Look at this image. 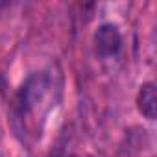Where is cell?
Returning a JSON list of instances; mask_svg holds the SVG:
<instances>
[{"mask_svg":"<svg viewBox=\"0 0 157 157\" xmlns=\"http://www.w3.org/2000/svg\"><path fill=\"white\" fill-rule=\"evenodd\" d=\"M122 44V37L117 26L113 24H104L98 28V32L94 33V50L98 56L102 57H111L120 50Z\"/></svg>","mask_w":157,"mask_h":157,"instance_id":"6da1fadb","label":"cell"},{"mask_svg":"<svg viewBox=\"0 0 157 157\" xmlns=\"http://www.w3.org/2000/svg\"><path fill=\"white\" fill-rule=\"evenodd\" d=\"M137 105H139V111L153 120L155 118V109H157V98H155V85L151 82L144 83L139 91V96H137Z\"/></svg>","mask_w":157,"mask_h":157,"instance_id":"7a4b0ae2","label":"cell"}]
</instances>
